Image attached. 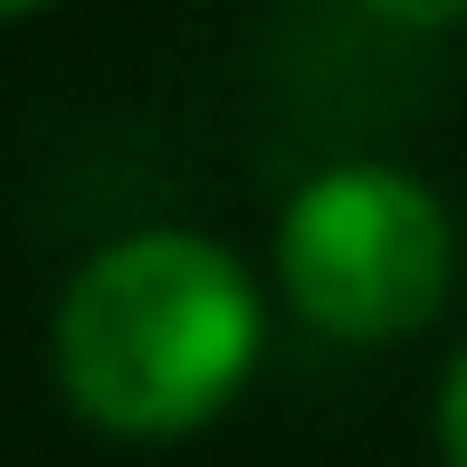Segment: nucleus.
<instances>
[{
  "label": "nucleus",
  "mask_w": 467,
  "mask_h": 467,
  "mask_svg": "<svg viewBox=\"0 0 467 467\" xmlns=\"http://www.w3.org/2000/svg\"><path fill=\"white\" fill-rule=\"evenodd\" d=\"M258 277L201 229H124L105 239L48 315V372L105 439H182L239 400L258 372Z\"/></svg>",
  "instance_id": "nucleus-1"
},
{
  "label": "nucleus",
  "mask_w": 467,
  "mask_h": 467,
  "mask_svg": "<svg viewBox=\"0 0 467 467\" xmlns=\"http://www.w3.org/2000/svg\"><path fill=\"white\" fill-rule=\"evenodd\" d=\"M277 286L334 344H400L458 286V220L400 162H325L277 210Z\"/></svg>",
  "instance_id": "nucleus-2"
},
{
  "label": "nucleus",
  "mask_w": 467,
  "mask_h": 467,
  "mask_svg": "<svg viewBox=\"0 0 467 467\" xmlns=\"http://www.w3.org/2000/svg\"><path fill=\"white\" fill-rule=\"evenodd\" d=\"M439 458H449V467H467V344H458L449 381H439Z\"/></svg>",
  "instance_id": "nucleus-3"
},
{
  "label": "nucleus",
  "mask_w": 467,
  "mask_h": 467,
  "mask_svg": "<svg viewBox=\"0 0 467 467\" xmlns=\"http://www.w3.org/2000/svg\"><path fill=\"white\" fill-rule=\"evenodd\" d=\"M363 10H372V19H391V29H420V38H430V29H458L467 0H363Z\"/></svg>",
  "instance_id": "nucleus-4"
},
{
  "label": "nucleus",
  "mask_w": 467,
  "mask_h": 467,
  "mask_svg": "<svg viewBox=\"0 0 467 467\" xmlns=\"http://www.w3.org/2000/svg\"><path fill=\"white\" fill-rule=\"evenodd\" d=\"M0 10H10V19H38V10H48V0H0Z\"/></svg>",
  "instance_id": "nucleus-5"
}]
</instances>
